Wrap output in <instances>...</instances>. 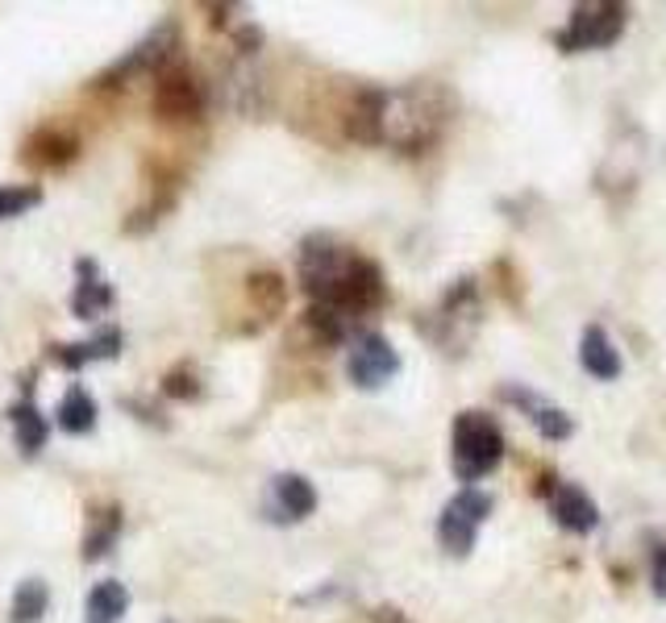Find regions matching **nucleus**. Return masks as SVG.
<instances>
[{
    "instance_id": "1",
    "label": "nucleus",
    "mask_w": 666,
    "mask_h": 623,
    "mask_svg": "<svg viewBox=\"0 0 666 623\" xmlns=\"http://www.w3.org/2000/svg\"><path fill=\"white\" fill-rule=\"evenodd\" d=\"M300 283L312 303L358 316L383 300V275L375 262L358 258L350 246L333 237H309L300 246Z\"/></svg>"
},
{
    "instance_id": "9",
    "label": "nucleus",
    "mask_w": 666,
    "mask_h": 623,
    "mask_svg": "<svg viewBox=\"0 0 666 623\" xmlns=\"http://www.w3.org/2000/svg\"><path fill=\"white\" fill-rule=\"evenodd\" d=\"M75 275H79V283H75V291H72V312L79 321L104 316V312L113 308V287H109L104 275L96 271L92 258H79V262H75Z\"/></svg>"
},
{
    "instance_id": "12",
    "label": "nucleus",
    "mask_w": 666,
    "mask_h": 623,
    "mask_svg": "<svg viewBox=\"0 0 666 623\" xmlns=\"http://www.w3.org/2000/svg\"><path fill=\"white\" fill-rule=\"evenodd\" d=\"M9 424H13V440H17V449H22L25 458L47 449L50 424H47V415L38 412V403H34V399L13 403V408H9Z\"/></svg>"
},
{
    "instance_id": "10",
    "label": "nucleus",
    "mask_w": 666,
    "mask_h": 623,
    "mask_svg": "<svg viewBox=\"0 0 666 623\" xmlns=\"http://www.w3.org/2000/svg\"><path fill=\"white\" fill-rule=\"evenodd\" d=\"M579 362H583V370H588L592 378H600V383H613V378H620V370H625L617 346H613V337H608L600 324L583 328V341H579Z\"/></svg>"
},
{
    "instance_id": "18",
    "label": "nucleus",
    "mask_w": 666,
    "mask_h": 623,
    "mask_svg": "<svg viewBox=\"0 0 666 623\" xmlns=\"http://www.w3.org/2000/svg\"><path fill=\"white\" fill-rule=\"evenodd\" d=\"M42 204V187L38 184H13L0 187V221H13V216H25L29 208Z\"/></svg>"
},
{
    "instance_id": "13",
    "label": "nucleus",
    "mask_w": 666,
    "mask_h": 623,
    "mask_svg": "<svg viewBox=\"0 0 666 623\" xmlns=\"http://www.w3.org/2000/svg\"><path fill=\"white\" fill-rule=\"evenodd\" d=\"M130 611V590L121 586L118 577H104L88 590L84 602V623H121V615Z\"/></svg>"
},
{
    "instance_id": "5",
    "label": "nucleus",
    "mask_w": 666,
    "mask_h": 623,
    "mask_svg": "<svg viewBox=\"0 0 666 623\" xmlns=\"http://www.w3.org/2000/svg\"><path fill=\"white\" fill-rule=\"evenodd\" d=\"M346 374H350L355 387L375 391V387H387L400 374V358H396V349L383 333H358L350 341V353H346Z\"/></svg>"
},
{
    "instance_id": "19",
    "label": "nucleus",
    "mask_w": 666,
    "mask_h": 623,
    "mask_svg": "<svg viewBox=\"0 0 666 623\" xmlns=\"http://www.w3.org/2000/svg\"><path fill=\"white\" fill-rule=\"evenodd\" d=\"M163 383H166V395H180V399H196V395H200V387L192 383V378H188V370H184V366H180V370H171V374H166Z\"/></svg>"
},
{
    "instance_id": "14",
    "label": "nucleus",
    "mask_w": 666,
    "mask_h": 623,
    "mask_svg": "<svg viewBox=\"0 0 666 623\" xmlns=\"http://www.w3.org/2000/svg\"><path fill=\"white\" fill-rule=\"evenodd\" d=\"M200 100H205V92H200V84L192 79V75H166L163 84H159V113L166 116H196L200 113Z\"/></svg>"
},
{
    "instance_id": "8",
    "label": "nucleus",
    "mask_w": 666,
    "mask_h": 623,
    "mask_svg": "<svg viewBox=\"0 0 666 623\" xmlns=\"http://www.w3.org/2000/svg\"><path fill=\"white\" fill-rule=\"evenodd\" d=\"M271 511H280L275 520H284V524L309 520L317 511V490L305 474H275L271 478Z\"/></svg>"
},
{
    "instance_id": "6",
    "label": "nucleus",
    "mask_w": 666,
    "mask_h": 623,
    "mask_svg": "<svg viewBox=\"0 0 666 623\" xmlns=\"http://www.w3.org/2000/svg\"><path fill=\"white\" fill-rule=\"evenodd\" d=\"M499 399L504 403H513L517 412H525V420L542 433L546 440H567L575 433V420L563 408H554L546 395L529 391L525 383H508V387H499Z\"/></svg>"
},
{
    "instance_id": "16",
    "label": "nucleus",
    "mask_w": 666,
    "mask_h": 623,
    "mask_svg": "<svg viewBox=\"0 0 666 623\" xmlns=\"http://www.w3.org/2000/svg\"><path fill=\"white\" fill-rule=\"evenodd\" d=\"M96 403L92 395L84 391V387H72V391L63 395V403H59V428L67 433V437H84V433H92L96 428Z\"/></svg>"
},
{
    "instance_id": "11",
    "label": "nucleus",
    "mask_w": 666,
    "mask_h": 623,
    "mask_svg": "<svg viewBox=\"0 0 666 623\" xmlns=\"http://www.w3.org/2000/svg\"><path fill=\"white\" fill-rule=\"evenodd\" d=\"M121 353V328H100L96 337L88 341H72V346H50V358L59 362V366L67 370H79L88 366V362H100V358H118Z\"/></svg>"
},
{
    "instance_id": "17",
    "label": "nucleus",
    "mask_w": 666,
    "mask_h": 623,
    "mask_svg": "<svg viewBox=\"0 0 666 623\" xmlns=\"http://www.w3.org/2000/svg\"><path fill=\"white\" fill-rule=\"evenodd\" d=\"M118 532H121V511L118 508L92 511V520H88V536H84V561H96V557L113 553Z\"/></svg>"
},
{
    "instance_id": "15",
    "label": "nucleus",
    "mask_w": 666,
    "mask_h": 623,
    "mask_svg": "<svg viewBox=\"0 0 666 623\" xmlns=\"http://www.w3.org/2000/svg\"><path fill=\"white\" fill-rule=\"evenodd\" d=\"M50 607V586L42 577H22L17 582V595H13V607H9V620L13 623H42Z\"/></svg>"
},
{
    "instance_id": "20",
    "label": "nucleus",
    "mask_w": 666,
    "mask_h": 623,
    "mask_svg": "<svg viewBox=\"0 0 666 623\" xmlns=\"http://www.w3.org/2000/svg\"><path fill=\"white\" fill-rule=\"evenodd\" d=\"M654 595L666 602V545L654 553Z\"/></svg>"
},
{
    "instance_id": "7",
    "label": "nucleus",
    "mask_w": 666,
    "mask_h": 623,
    "mask_svg": "<svg viewBox=\"0 0 666 623\" xmlns=\"http://www.w3.org/2000/svg\"><path fill=\"white\" fill-rule=\"evenodd\" d=\"M550 515L558 520V528L575 532V536H583V532H592L600 524V508H595V499L583 490V486L575 483H563L550 490Z\"/></svg>"
},
{
    "instance_id": "4",
    "label": "nucleus",
    "mask_w": 666,
    "mask_h": 623,
    "mask_svg": "<svg viewBox=\"0 0 666 623\" xmlns=\"http://www.w3.org/2000/svg\"><path fill=\"white\" fill-rule=\"evenodd\" d=\"M620 29H625V4L592 0V4H575L571 25L558 42H563V50H600L617 42Z\"/></svg>"
},
{
    "instance_id": "2",
    "label": "nucleus",
    "mask_w": 666,
    "mask_h": 623,
    "mask_svg": "<svg viewBox=\"0 0 666 623\" xmlns=\"http://www.w3.org/2000/svg\"><path fill=\"white\" fill-rule=\"evenodd\" d=\"M504 462V437L488 412H458L454 420V474L458 483L476 486Z\"/></svg>"
},
{
    "instance_id": "3",
    "label": "nucleus",
    "mask_w": 666,
    "mask_h": 623,
    "mask_svg": "<svg viewBox=\"0 0 666 623\" xmlns=\"http://www.w3.org/2000/svg\"><path fill=\"white\" fill-rule=\"evenodd\" d=\"M488 511H492V495L488 490H479V486L458 490L451 503L442 508V515H437V545L451 557H467L476 549V532L488 520Z\"/></svg>"
}]
</instances>
